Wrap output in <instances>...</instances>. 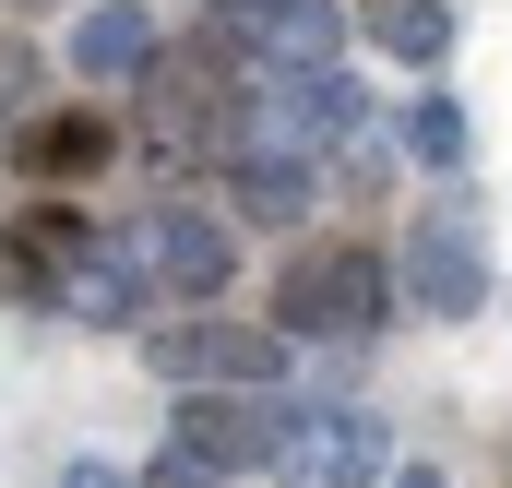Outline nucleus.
<instances>
[{
    "label": "nucleus",
    "mask_w": 512,
    "mask_h": 488,
    "mask_svg": "<svg viewBox=\"0 0 512 488\" xmlns=\"http://www.w3.org/2000/svg\"><path fill=\"white\" fill-rule=\"evenodd\" d=\"M465 24H453V0H370V48L405 60V72H441V48H453Z\"/></svg>",
    "instance_id": "15"
},
{
    "label": "nucleus",
    "mask_w": 512,
    "mask_h": 488,
    "mask_svg": "<svg viewBox=\"0 0 512 488\" xmlns=\"http://www.w3.org/2000/svg\"><path fill=\"white\" fill-rule=\"evenodd\" d=\"M227 215H239V227H298V215H310V155L239 143V155H227Z\"/></svg>",
    "instance_id": "14"
},
{
    "label": "nucleus",
    "mask_w": 512,
    "mask_h": 488,
    "mask_svg": "<svg viewBox=\"0 0 512 488\" xmlns=\"http://www.w3.org/2000/svg\"><path fill=\"white\" fill-rule=\"evenodd\" d=\"M239 215H215V203H155L131 239H143V262H155V298H227V274H239V239H227Z\"/></svg>",
    "instance_id": "8"
},
{
    "label": "nucleus",
    "mask_w": 512,
    "mask_h": 488,
    "mask_svg": "<svg viewBox=\"0 0 512 488\" xmlns=\"http://www.w3.org/2000/svg\"><path fill=\"white\" fill-rule=\"evenodd\" d=\"M405 298H417L429 322H477V298H489V239H477V203H465V191H441V203L405 227Z\"/></svg>",
    "instance_id": "6"
},
{
    "label": "nucleus",
    "mask_w": 512,
    "mask_h": 488,
    "mask_svg": "<svg viewBox=\"0 0 512 488\" xmlns=\"http://www.w3.org/2000/svg\"><path fill=\"white\" fill-rule=\"evenodd\" d=\"M143 488H239V477H227V465H203V453H179V441H167V453H155V465H143Z\"/></svg>",
    "instance_id": "17"
},
{
    "label": "nucleus",
    "mask_w": 512,
    "mask_h": 488,
    "mask_svg": "<svg viewBox=\"0 0 512 488\" xmlns=\"http://www.w3.org/2000/svg\"><path fill=\"white\" fill-rule=\"evenodd\" d=\"M120 155V131L96 120V108H36V120L12 131V167L36 179V191H60V179H96Z\"/></svg>",
    "instance_id": "12"
},
{
    "label": "nucleus",
    "mask_w": 512,
    "mask_h": 488,
    "mask_svg": "<svg viewBox=\"0 0 512 488\" xmlns=\"http://www.w3.org/2000/svg\"><path fill=\"white\" fill-rule=\"evenodd\" d=\"M274 417H286V393H179L167 441L227 465V477H274Z\"/></svg>",
    "instance_id": "9"
},
{
    "label": "nucleus",
    "mask_w": 512,
    "mask_h": 488,
    "mask_svg": "<svg viewBox=\"0 0 512 488\" xmlns=\"http://www.w3.org/2000/svg\"><path fill=\"white\" fill-rule=\"evenodd\" d=\"M60 488H131V477H120V465H72Z\"/></svg>",
    "instance_id": "18"
},
{
    "label": "nucleus",
    "mask_w": 512,
    "mask_h": 488,
    "mask_svg": "<svg viewBox=\"0 0 512 488\" xmlns=\"http://www.w3.org/2000/svg\"><path fill=\"white\" fill-rule=\"evenodd\" d=\"M251 12H274V0H215V24H251Z\"/></svg>",
    "instance_id": "20"
},
{
    "label": "nucleus",
    "mask_w": 512,
    "mask_h": 488,
    "mask_svg": "<svg viewBox=\"0 0 512 488\" xmlns=\"http://www.w3.org/2000/svg\"><path fill=\"white\" fill-rule=\"evenodd\" d=\"M215 36H239L251 72H334V60H346V12H334V0H274V12L215 24Z\"/></svg>",
    "instance_id": "10"
},
{
    "label": "nucleus",
    "mask_w": 512,
    "mask_h": 488,
    "mask_svg": "<svg viewBox=\"0 0 512 488\" xmlns=\"http://www.w3.org/2000/svg\"><path fill=\"white\" fill-rule=\"evenodd\" d=\"M393 322V262L370 239H322L274 274V334L286 346H358Z\"/></svg>",
    "instance_id": "2"
},
{
    "label": "nucleus",
    "mask_w": 512,
    "mask_h": 488,
    "mask_svg": "<svg viewBox=\"0 0 512 488\" xmlns=\"http://www.w3.org/2000/svg\"><path fill=\"white\" fill-rule=\"evenodd\" d=\"M393 477V429L346 393H286L274 417V488H382Z\"/></svg>",
    "instance_id": "3"
},
{
    "label": "nucleus",
    "mask_w": 512,
    "mask_h": 488,
    "mask_svg": "<svg viewBox=\"0 0 512 488\" xmlns=\"http://www.w3.org/2000/svg\"><path fill=\"white\" fill-rule=\"evenodd\" d=\"M84 250H96V215H84V203H24V215L0 227V298L60 322V298H72Z\"/></svg>",
    "instance_id": "7"
},
{
    "label": "nucleus",
    "mask_w": 512,
    "mask_h": 488,
    "mask_svg": "<svg viewBox=\"0 0 512 488\" xmlns=\"http://www.w3.org/2000/svg\"><path fill=\"white\" fill-rule=\"evenodd\" d=\"M143 369L167 393H274L286 381V334L274 322H203V310H179V322H143Z\"/></svg>",
    "instance_id": "4"
},
{
    "label": "nucleus",
    "mask_w": 512,
    "mask_h": 488,
    "mask_svg": "<svg viewBox=\"0 0 512 488\" xmlns=\"http://www.w3.org/2000/svg\"><path fill=\"white\" fill-rule=\"evenodd\" d=\"M465 143H477V131H465L453 96H417V108H405V155H417V167H441V179H453V167H465Z\"/></svg>",
    "instance_id": "16"
},
{
    "label": "nucleus",
    "mask_w": 512,
    "mask_h": 488,
    "mask_svg": "<svg viewBox=\"0 0 512 488\" xmlns=\"http://www.w3.org/2000/svg\"><path fill=\"white\" fill-rule=\"evenodd\" d=\"M393 488H453V477H441V465H393Z\"/></svg>",
    "instance_id": "19"
},
{
    "label": "nucleus",
    "mask_w": 512,
    "mask_h": 488,
    "mask_svg": "<svg viewBox=\"0 0 512 488\" xmlns=\"http://www.w3.org/2000/svg\"><path fill=\"white\" fill-rule=\"evenodd\" d=\"M251 84L262 72L239 60V36H215V24L179 36V48H155V72H143V131H155V155H179V167L215 155V167H227V155L251 143Z\"/></svg>",
    "instance_id": "1"
},
{
    "label": "nucleus",
    "mask_w": 512,
    "mask_h": 488,
    "mask_svg": "<svg viewBox=\"0 0 512 488\" xmlns=\"http://www.w3.org/2000/svg\"><path fill=\"white\" fill-rule=\"evenodd\" d=\"M155 48H167V36H155V12H131V0H96V12L72 24V72H84V84H143Z\"/></svg>",
    "instance_id": "13"
},
{
    "label": "nucleus",
    "mask_w": 512,
    "mask_h": 488,
    "mask_svg": "<svg viewBox=\"0 0 512 488\" xmlns=\"http://www.w3.org/2000/svg\"><path fill=\"white\" fill-rule=\"evenodd\" d=\"M251 143L262 155H358L370 143V108H358V84H346V60L334 72H262L251 84Z\"/></svg>",
    "instance_id": "5"
},
{
    "label": "nucleus",
    "mask_w": 512,
    "mask_h": 488,
    "mask_svg": "<svg viewBox=\"0 0 512 488\" xmlns=\"http://www.w3.org/2000/svg\"><path fill=\"white\" fill-rule=\"evenodd\" d=\"M143 298H155V262H143V239H131V227H96L84 274H72V298H60V322L108 334V322H143Z\"/></svg>",
    "instance_id": "11"
}]
</instances>
